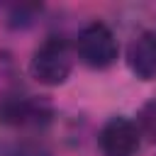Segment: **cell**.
<instances>
[{
	"label": "cell",
	"mask_w": 156,
	"mask_h": 156,
	"mask_svg": "<svg viewBox=\"0 0 156 156\" xmlns=\"http://www.w3.org/2000/svg\"><path fill=\"white\" fill-rule=\"evenodd\" d=\"M73 51L63 37H46L29 58V73L41 85H61L73 71Z\"/></svg>",
	"instance_id": "6da1fadb"
},
{
	"label": "cell",
	"mask_w": 156,
	"mask_h": 156,
	"mask_svg": "<svg viewBox=\"0 0 156 156\" xmlns=\"http://www.w3.org/2000/svg\"><path fill=\"white\" fill-rule=\"evenodd\" d=\"M54 119V107L41 95L7 93L0 98V124L10 129H44Z\"/></svg>",
	"instance_id": "7a4b0ae2"
},
{
	"label": "cell",
	"mask_w": 156,
	"mask_h": 156,
	"mask_svg": "<svg viewBox=\"0 0 156 156\" xmlns=\"http://www.w3.org/2000/svg\"><path fill=\"white\" fill-rule=\"evenodd\" d=\"M76 54L78 58L95 68V71H102V68H110L115 61H117V54H119V44L112 34V29L105 24V22H90L85 24L78 37H76Z\"/></svg>",
	"instance_id": "3957f363"
},
{
	"label": "cell",
	"mask_w": 156,
	"mask_h": 156,
	"mask_svg": "<svg viewBox=\"0 0 156 156\" xmlns=\"http://www.w3.org/2000/svg\"><path fill=\"white\" fill-rule=\"evenodd\" d=\"M141 144V132L136 127V122H132L129 117H110L98 134V146L102 151V156H134L139 151Z\"/></svg>",
	"instance_id": "277c9868"
},
{
	"label": "cell",
	"mask_w": 156,
	"mask_h": 156,
	"mask_svg": "<svg viewBox=\"0 0 156 156\" xmlns=\"http://www.w3.org/2000/svg\"><path fill=\"white\" fill-rule=\"evenodd\" d=\"M127 66L139 80L156 78V32H139L127 46Z\"/></svg>",
	"instance_id": "5b68a950"
},
{
	"label": "cell",
	"mask_w": 156,
	"mask_h": 156,
	"mask_svg": "<svg viewBox=\"0 0 156 156\" xmlns=\"http://www.w3.org/2000/svg\"><path fill=\"white\" fill-rule=\"evenodd\" d=\"M0 156H54L51 149L37 139H12L0 141Z\"/></svg>",
	"instance_id": "8992f818"
},
{
	"label": "cell",
	"mask_w": 156,
	"mask_h": 156,
	"mask_svg": "<svg viewBox=\"0 0 156 156\" xmlns=\"http://www.w3.org/2000/svg\"><path fill=\"white\" fill-rule=\"evenodd\" d=\"M136 127L141 132V136H149L151 141H156V98L149 100L136 117Z\"/></svg>",
	"instance_id": "52a82bcc"
},
{
	"label": "cell",
	"mask_w": 156,
	"mask_h": 156,
	"mask_svg": "<svg viewBox=\"0 0 156 156\" xmlns=\"http://www.w3.org/2000/svg\"><path fill=\"white\" fill-rule=\"evenodd\" d=\"M37 12H41V7H27V5H22V7H12V12H10V17H7V24L10 27H29L32 22H34V17H37Z\"/></svg>",
	"instance_id": "ba28073f"
}]
</instances>
